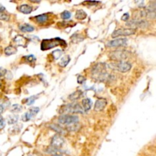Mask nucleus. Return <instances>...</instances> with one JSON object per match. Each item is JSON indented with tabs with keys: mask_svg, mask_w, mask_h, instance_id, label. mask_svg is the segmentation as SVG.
<instances>
[{
	"mask_svg": "<svg viewBox=\"0 0 156 156\" xmlns=\"http://www.w3.org/2000/svg\"><path fill=\"white\" fill-rule=\"evenodd\" d=\"M27 156H41V155H40V154H28Z\"/></svg>",
	"mask_w": 156,
	"mask_h": 156,
	"instance_id": "obj_40",
	"label": "nucleus"
},
{
	"mask_svg": "<svg viewBox=\"0 0 156 156\" xmlns=\"http://www.w3.org/2000/svg\"><path fill=\"white\" fill-rule=\"evenodd\" d=\"M129 18V14H128V13H126V14H124L123 16H122L121 19H122V21H127Z\"/></svg>",
	"mask_w": 156,
	"mask_h": 156,
	"instance_id": "obj_36",
	"label": "nucleus"
},
{
	"mask_svg": "<svg viewBox=\"0 0 156 156\" xmlns=\"http://www.w3.org/2000/svg\"><path fill=\"white\" fill-rule=\"evenodd\" d=\"M32 10H33V8L32 6L29 5H21L18 7V11H21V13H24V14H30L31 13Z\"/></svg>",
	"mask_w": 156,
	"mask_h": 156,
	"instance_id": "obj_16",
	"label": "nucleus"
},
{
	"mask_svg": "<svg viewBox=\"0 0 156 156\" xmlns=\"http://www.w3.org/2000/svg\"><path fill=\"white\" fill-rule=\"evenodd\" d=\"M71 23H72V21H68V22H59L58 23V24H59V26H61V27H69V26H71Z\"/></svg>",
	"mask_w": 156,
	"mask_h": 156,
	"instance_id": "obj_33",
	"label": "nucleus"
},
{
	"mask_svg": "<svg viewBox=\"0 0 156 156\" xmlns=\"http://www.w3.org/2000/svg\"><path fill=\"white\" fill-rule=\"evenodd\" d=\"M49 127H50L51 129H53V130H54L55 132H57L59 135H60V134L65 133V129H64L63 128L61 127L60 126H59L58 124H51L50 126H49Z\"/></svg>",
	"mask_w": 156,
	"mask_h": 156,
	"instance_id": "obj_19",
	"label": "nucleus"
},
{
	"mask_svg": "<svg viewBox=\"0 0 156 156\" xmlns=\"http://www.w3.org/2000/svg\"><path fill=\"white\" fill-rule=\"evenodd\" d=\"M82 106H83V109H84V112H88V110L91 109V105H92V101H91V99L89 98H84L82 100Z\"/></svg>",
	"mask_w": 156,
	"mask_h": 156,
	"instance_id": "obj_15",
	"label": "nucleus"
},
{
	"mask_svg": "<svg viewBox=\"0 0 156 156\" xmlns=\"http://www.w3.org/2000/svg\"><path fill=\"white\" fill-rule=\"evenodd\" d=\"M1 86H2V83H1V81H0V88H1Z\"/></svg>",
	"mask_w": 156,
	"mask_h": 156,
	"instance_id": "obj_42",
	"label": "nucleus"
},
{
	"mask_svg": "<svg viewBox=\"0 0 156 156\" xmlns=\"http://www.w3.org/2000/svg\"><path fill=\"white\" fill-rule=\"evenodd\" d=\"M87 17V14L83 10H78L75 13V18L78 20H84Z\"/></svg>",
	"mask_w": 156,
	"mask_h": 156,
	"instance_id": "obj_22",
	"label": "nucleus"
},
{
	"mask_svg": "<svg viewBox=\"0 0 156 156\" xmlns=\"http://www.w3.org/2000/svg\"><path fill=\"white\" fill-rule=\"evenodd\" d=\"M39 110H40L39 107H32V108H30L28 111L26 112V113L23 115L21 119H22V120L24 121V122H27V121L30 120L33 116L37 114Z\"/></svg>",
	"mask_w": 156,
	"mask_h": 156,
	"instance_id": "obj_12",
	"label": "nucleus"
},
{
	"mask_svg": "<svg viewBox=\"0 0 156 156\" xmlns=\"http://www.w3.org/2000/svg\"><path fill=\"white\" fill-rule=\"evenodd\" d=\"M149 25V23L145 20H138L133 19L131 21H127L126 23V27H129L130 28L135 29L136 27H141V28H146Z\"/></svg>",
	"mask_w": 156,
	"mask_h": 156,
	"instance_id": "obj_7",
	"label": "nucleus"
},
{
	"mask_svg": "<svg viewBox=\"0 0 156 156\" xmlns=\"http://www.w3.org/2000/svg\"><path fill=\"white\" fill-rule=\"evenodd\" d=\"M37 97H36V96H31V97H28V98H27L25 100V103L27 104V105H31L32 103H34V101L36 100V99H37Z\"/></svg>",
	"mask_w": 156,
	"mask_h": 156,
	"instance_id": "obj_30",
	"label": "nucleus"
},
{
	"mask_svg": "<svg viewBox=\"0 0 156 156\" xmlns=\"http://www.w3.org/2000/svg\"><path fill=\"white\" fill-rule=\"evenodd\" d=\"M80 127V125H78V123H73V124L68 125L66 126V129L68 131H77L78 130V128Z\"/></svg>",
	"mask_w": 156,
	"mask_h": 156,
	"instance_id": "obj_27",
	"label": "nucleus"
},
{
	"mask_svg": "<svg viewBox=\"0 0 156 156\" xmlns=\"http://www.w3.org/2000/svg\"><path fill=\"white\" fill-rule=\"evenodd\" d=\"M71 15H72V14H71L70 12L68 11H64L63 12L61 13V18L63 20H68L69 19V18H71Z\"/></svg>",
	"mask_w": 156,
	"mask_h": 156,
	"instance_id": "obj_29",
	"label": "nucleus"
},
{
	"mask_svg": "<svg viewBox=\"0 0 156 156\" xmlns=\"http://www.w3.org/2000/svg\"><path fill=\"white\" fill-rule=\"evenodd\" d=\"M22 108V106L20 105V104H14V105H12V107H11V111L12 112V113H19V112L21 111Z\"/></svg>",
	"mask_w": 156,
	"mask_h": 156,
	"instance_id": "obj_26",
	"label": "nucleus"
},
{
	"mask_svg": "<svg viewBox=\"0 0 156 156\" xmlns=\"http://www.w3.org/2000/svg\"><path fill=\"white\" fill-rule=\"evenodd\" d=\"M19 30L22 32H32L34 30V27L27 24H24L19 25Z\"/></svg>",
	"mask_w": 156,
	"mask_h": 156,
	"instance_id": "obj_18",
	"label": "nucleus"
},
{
	"mask_svg": "<svg viewBox=\"0 0 156 156\" xmlns=\"http://www.w3.org/2000/svg\"><path fill=\"white\" fill-rule=\"evenodd\" d=\"M53 156H62V155H60V154H54V155H53Z\"/></svg>",
	"mask_w": 156,
	"mask_h": 156,
	"instance_id": "obj_41",
	"label": "nucleus"
},
{
	"mask_svg": "<svg viewBox=\"0 0 156 156\" xmlns=\"http://www.w3.org/2000/svg\"><path fill=\"white\" fill-rule=\"evenodd\" d=\"M108 66L111 69L118 71L120 72H126L129 71L132 68V65L129 62L126 61H121V62H112L108 64Z\"/></svg>",
	"mask_w": 156,
	"mask_h": 156,
	"instance_id": "obj_3",
	"label": "nucleus"
},
{
	"mask_svg": "<svg viewBox=\"0 0 156 156\" xmlns=\"http://www.w3.org/2000/svg\"><path fill=\"white\" fill-rule=\"evenodd\" d=\"M126 44H127V39L118 38L109 41L107 43V46L108 47H119V46H124Z\"/></svg>",
	"mask_w": 156,
	"mask_h": 156,
	"instance_id": "obj_11",
	"label": "nucleus"
},
{
	"mask_svg": "<svg viewBox=\"0 0 156 156\" xmlns=\"http://www.w3.org/2000/svg\"><path fill=\"white\" fill-rule=\"evenodd\" d=\"M3 111H4V107H3V106H2V104H0V115L2 114V113H3Z\"/></svg>",
	"mask_w": 156,
	"mask_h": 156,
	"instance_id": "obj_38",
	"label": "nucleus"
},
{
	"mask_svg": "<svg viewBox=\"0 0 156 156\" xmlns=\"http://www.w3.org/2000/svg\"><path fill=\"white\" fill-rule=\"evenodd\" d=\"M100 3V2H96V1H85V2H82L83 5H86V6H95L97 4Z\"/></svg>",
	"mask_w": 156,
	"mask_h": 156,
	"instance_id": "obj_32",
	"label": "nucleus"
},
{
	"mask_svg": "<svg viewBox=\"0 0 156 156\" xmlns=\"http://www.w3.org/2000/svg\"><path fill=\"white\" fill-rule=\"evenodd\" d=\"M82 95H83L82 91L78 90V91H75V92H73L72 94H71L70 95L68 96V99L72 100V101H74V100H78V99L81 98Z\"/></svg>",
	"mask_w": 156,
	"mask_h": 156,
	"instance_id": "obj_17",
	"label": "nucleus"
},
{
	"mask_svg": "<svg viewBox=\"0 0 156 156\" xmlns=\"http://www.w3.org/2000/svg\"><path fill=\"white\" fill-rule=\"evenodd\" d=\"M10 18L9 15L4 11H0V20L2 21H8Z\"/></svg>",
	"mask_w": 156,
	"mask_h": 156,
	"instance_id": "obj_31",
	"label": "nucleus"
},
{
	"mask_svg": "<svg viewBox=\"0 0 156 156\" xmlns=\"http://www.w3.org/2000/svg\"><path fill=\"white\" fill-rule=\"evenodd\" d=\"M50 15H52L51 13H46V14H42L40 15L35 16L34 18V21L39 24H46L49 23V21L51 20Z\"/></svg>",
	"mask_w": 156,
	"mask_h": 156,
	"instance_id": "obj_10",
	"label": "nucleus"
},
{
	"mask_svg": "<svg viewBox=\"0 0 156 156\" xmlns=\"http://www.w3.org/2000/svg\"><path fill=\"white\" fill-rule=\"evenodd\" d=\"M60 113H83L84 110L78 103H68L66 105L62 106L59 110Z\"/></svg>",
	"mask_w": 156,
	"mask_h": 156,
	"instance_id": "obj_2",
	"label": "nucleus"
},
{
	"mask_svg": "<svg viewBox=\"0 0 156 156\" xmlns=\"http://www.w3.org/2000/svg\"><path fill=\"white\" fill-rule=\"evenodd\" d=\"M17 53V49L13 46H8L5 49V54L6 56H11Z\"/></svg>",
	"mask_w": 156,
	"mask_h": 156,
	"instance_id": "obj_20",
	"label": "nucleus"
},
{
	"mask_svg": "<svg viewBox=\"0 0 156 156\" xmlns=\"http://www.w3.org/2000/svg\"><path fill=\"white\" fill-rule=\"evenodd\" d=\"M155 11V2H152L144 11H141V16L142 18H146L148 19H154Z\"/></svg>",
	"mask_w": 156,
	"mask_h": 156,
	"instance_id": "obj_6",
	"label": "nucleus"
},
{
	"mask_svg": "<svg viewBox=\"0 0 156 156\" xmlns=\"http://www.w3.org/2000/svg\"><path fill=\"white\" fill-rule=\"evenodd\" d=\"M78 119H79V118L78 116H74V115L70 114H62L58 118V122L61 124L68 126V125L78 123Z\"/></svg>",
	"mask_w": 156,
	"mask_h": 156,
	"instance_id": "obj_5",
	"label": "nucleus"
},
{
	"mask_svg": "<svg viewBox=\"0 0 156 156\" xmlns=\"http://www.w3.org/2000/svg\"><path fill=\"white\" fill-rule=\"evenodd\" d=\"M135 33V29L133 28H127V29H118L114 30L112 33V37L116 38V37H121V36H129L134 34Z\"/></svg>",
	"mask_w": 156,
	"mask_h": 156,
	"instance_id": "obj_8",
	"label": "nucleus"
},
{
	"mask_svg": "<svg viewBox=\"0 0 156 156\" xmlns=\"http://www.w3.org/2000/svg\"><path fill=\"white\" fill-rule=\"evenodd\" d=\"M107 101L106 99H97L95 101V104H94V110H96V111H100V110H103L104 107H106V105H107Z\"/></svg>",
	"mask_w": 156,
	"mask_h": 156,
	"instance_id": "obj_14",
	"label": "nucleus"
},
{
	"mask_svg": "<svg viewBox=\"0 0 156 156\" xmlns=\"http://www.w3.org/2000/svg\"><path fill=\"white\" fill-rule=\"evenodd\" d=\"M83 39H84V37H83L81 34H80V33H75V34H73L71 37L70 40L73 43H78V42H81V40H83Z\"/></svg>",
	"mask_w": 156,
	"mask_h": 156,
	"instance_id": "obj_23",
	"label": "nucleus"
},
{
	"mask_svg": "<svg viewBox=\"0 0 156 156\" xmlns=\"http://www.w3.org/2000/svg\"><path fill=\"white\" fill-rule=\"evenodd\" d=\"M18 120V115H9L7 118V122L8 124H14V123H17Z\"/></svg>",
	"mask_w": 156,
	"mask_h": 156,
	"instance_id": "obj_24",
	"label": "nucleus"
},
{
	"mask_svg": "<svg viewBox=\"0 0 156 156\" xmlns=\"http://www.w3.org/2000/svg\"><path fill=\"white\" fill-rule=\"evenodd\" d=\"M62 53V52L61 49H56V50H54L53 53H52V56H53V59H54L55 60H56V59H58L60 57Z\"/></svg>",
	"mask_w": 156,
	"mask_h": 156,
	"instance_id": "obj_28",
	"label": "nucleus"
},
{
	"mask_svg": "<svg viewBox=\"0 0 156 156\" xmlns=\"http://www.w3.org/2000/svg\"><path fill=\"white\" fill-rule=\"evenodd\" d=\"M67 43L62 39L59 37H55L52 39H44L41 41L40 43V49L41 50H48L52 48L56 47V46H61V47H66Z\"/></svg>",
	"mask_w": 156,
	"mask_h": 156,
	"instance_id": "obj_1",
	"label": "nucleus"
},
{
	"mask_svg": "<svg viewBox=\"0 0 156 156\" xmlns=\"http://www.w3.org/2000/svg\"><path fill=\"white\" fill-rule=\"evenodd\" d=\"M70 59H71L70 56H68V55H66V56H65L64 57H62V59H61L60 62H59V66L65 67L68 64V62H69Z\"/></svg>",
	"mask_w": 156,
	"mask_h": 156,
	"instance_id": "obj_21",
	"label": "nucleus"
},
{
	"mask_svg": "<svg viewBox=\"0 0 156 156\" xmlns=\"http://www.w3.org/2000/svg\"><path fill=\"white\" fill-rule=\"evenodd\" d=\"M23 60L26 62H28V63H32V62H34L36 61V57L33 56V54L27 55V56H24L22 58Z\"/></svg>",
	"mask_w": 156,
	"mask_h": 156,
	"instance_id": "obj_25",
	"label": "nucleus"
},
{
	"mask_svg": "<svg viewBox=\"0 0 156 156\" xmlns=\"http://www.w3.org/2000/svg\"><path fill=\"white\" fill-rule=\"evenodd\" d=\"M130 53L126 50H116L110 53V59L113 62H121L124 61L129 56Z\"/></svg>",
	"mask_w": 156,
	"mask_h": 156,
	"instance_id": "obj_4",
	"label": "nucleus"
},
{
	"mask_svg": "<svg viewBox=\"0 0 156 156\" xmlns=\"http://www.w3.org/2000/svg\"><path fill=\"white\" fill-rule=\"evenodd\" d=\"M6 72H7V71L5 70V69H3V68L0 67V78H1V77H2V76H4V75L6 74V73H5Z\"/></svg>",
	"mask_w": 156,
	"mask_h": 156,
	"instance_id": "obj_37",
	"label": "nucleus"
},
{
	"mask_svg": "<svg viewBox=\"0 0 156 156\" xmlns=\"http://www.w3.org/2000/svg\"><path fill=\"white\" fill-rule=\"evenodd\" d=\"M5 125V119H3L2 116H0V129H2L4 128Z\"/></svg>",
	"mask_w": 156,
	"mask_h": 156,
	"instance_id": "obj_34",
	"label": "nucleus"
},
{
	"mask_svg": "<svg viewBox=\"0 0 156 156\" xmlns=\"http://www.w3.org/2000/svg\"><path fill=\"white\" fill-rule=\"evenodd\" d=\"M5 10V7L3 6V5H2L1 4H0V11H4Z\"/></svg>",
	"mask_w": 156,
	"mask_h": 156,
	"instance_id": "obj_39",
	"label": "nucleus"
},
{
	"mask_svg": "<svg viewBox=\"0 0 156 156\" xmlns=\"http://www.w3.org/2000/svg\"><path fill=\"white\" fill-rule=\"evenodd\" d=\"M13 41L18 46H22V47H27V44H28L29 39L22 35H17L13 39Z\"/></svg>",
	"mask_w": 156,
	"mask_h": 156,
	"instance_id": "obj_13",
	"label": "nucleus"
},
{
	"mask_svg": "<svg viewBox=\"0 0 156 156\" xmlns=\"http://www.w3.org/2000/svg\"><path fill=\"white\" fill-rule=\"evenodd\" d=\"M64 143H65L64 138L59 134H56L55 135H53V137L51 139L50 146L56 148V149H59L60 148H62Z\"/></svg>",
	"mask_w": 156,
	"mask_h": 156,
	"instance_id": "obj_9",
	"label": "nucleus"
},
{
	"mask_svg": "<svg viewBox=\"0 0 156 156\" xmlns=\"http://www.w3.org/2000/svg\"><path fill=\"white\" fill-rule=\"evenodd\" d=\"M84 81H85V78L84 76H82V75H79L78 77V78H77V81H78V84H82Z\"/></svg>",
	"mask_w": 156,
	"mask_h": 156,
	"instance_id": "obj_35",
	"label": "nucleus"
}]
</instances>
